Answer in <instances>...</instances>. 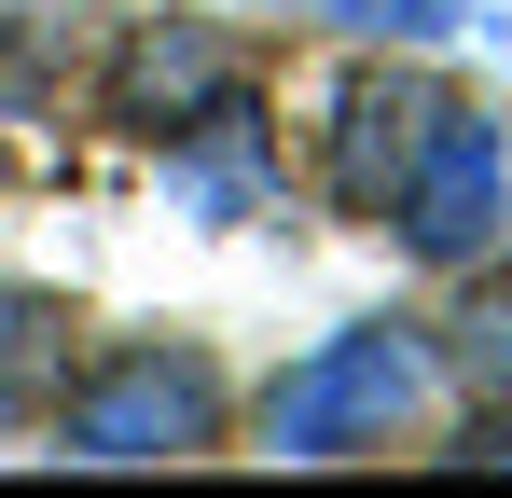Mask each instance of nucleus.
Listing matches in <instances>:
<instances>
[{
    "instance_id": "1",
    "label": "nucleus",
    "mask_w": 512,
    "mask_h": 498,
    "mask_svg": "<svg viewBox=\"0 0 512 498\" xmlns=\"http://www.w3.org/2000/svg\"><path fill=\"white\" fill-rule=\"evenodd\" d=\"M429 332H402V319H360V332H333V346H305L277 388H263V443L277 457H360V443H388V429H416L429 415Z\"/></svg>"
},
{
    "instance_id": "2",
    "label": "nucleus",
    "mask_w": 512,
    "mask_h": 498,
    "mask_svg": "<svg viewBox=\"0 0 512 498\" xmlns=\"http://www.w3.org/2000/svg\"><path fill=\"white\" fill-rule=\"evenodd\" d=\"M56 429L97 471H153V457H208L222 443V374L194 346H125L97 388H56Z\"/></svg>"
},
{
    "instance_id": "3",
    "label": "nucleus",
    "mask_w": 512,
    "mask_h": 498,
    "mask_svg": "<svg viewBox=\"0 0 512 498\" xmlns=\"http://www.w3.org/2000/svg\"><path fill=\"white\" fill-rule=\"evenodd\" d=\"M111 125H139V139H194V125H222V111H250V56L208 28V14H153V28H125L111 42Z\"/></svg>"
},
{
    "instance_id": "4",
    "label": "nucleus",
    "mask_w": 512,
    "mask_h": 498,
    "mask_svg": "<svg viewBox=\"0 0 512 498\" xmlns=\"http://www.w3.org/2000/svg\"><path fill=\"white\" fill-rule=\"evenodd\" d=\"M499 208H512V139H499V111H443L429 125V153L416 180L388 194V222H402V249H429V263H485L499 249Z\"/></svg>"
},
{
    "instance_id": "5",
    "label": "nucleus",
    "mask_w": 512,
    "mask_h": 498,
    "mask_svg": "<svg viewBox=\"0 0 512 498\" xmlns=\"http://www.w3.org/2000/svg\"><path fill=\"white\" fill-rule=\"evenodd\" d=\"M457 97L443 83H416V70H360L333 97V153H319V180H333V208H360V222H388V194L416 180V153H429V125H443Z\"/></svg>"
},
{
    "instance_id": "6",
    "label": "nucleus",
    "mask_w": 512,
    "mask_h": 498,
    "mask_svg": "<svg viewBox=\"0 0 512 498\" xmlns=\"http://www.w3.org/2000/svg\"><path fill=\"white\" fill-rule=\"evenodd\" d=\"M56 388H70V319L42 291H0V429L56 415Z\"/></svg>"
},
{
    "instance_id": "7",
    "label": "nucleus",
    "mask_w": 512,
    "mask_h": 498,
    "mask_svg": "<svg viewBox=\"0 0 512 498\" xmlns=\"http://www.w3.org/2000/svg\"><path fill=\"white\" fill-rule=\"evenodd\" d=\"M305 14H333V28H388V42H443V28H457V0H305Z\"/></svg>"
},
{
    "instance_id": "8",
    "label": "nucleus",
    "mask_w": 512,
    "mask_h": 498,
    "mask_svg": "<svg viewBox=\"0 0 512 498\" xmlns=\"http://www.w3.org/2000/svg\"><path fill=\"white\" fill-rule=\"evenodd\" d=\"M457 360H471V374H512V305H471V319H457Z\"/></svg>"
}]
</instances>
